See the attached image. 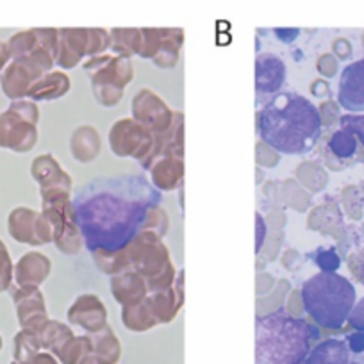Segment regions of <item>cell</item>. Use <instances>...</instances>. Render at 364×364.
Segmentation results:
<instances>
[{"label": "cell", "mask_w": 364, "mask_h": 364, "mask_svg": "<svg viewBox=\"0 0 364 364\" xmlns=\"http://www.w3.org/2000/svg\"><path fill=\"white\" fill-rule=\"evenodd\" d=\"M350 350L345 339L328 338L313 346L304 364H348Z\"/></svg>", "instance_id": "9c48e42d"}, {"label": "cell", "mask_w": 364, "mask_h": 364, "mask_svg": "<svg viewBox=\"0 0 364 364\" xmlns=\"http://www.w3.org/2000/svg\"><path fill=\"white\" fill-rule=\"evenodd\" d=\"M339 125L364 146V114H343L339 118Z\"/></svg>", "instance_id": "4fadbf2b"}, {"label": "cell", "mask_w": 364, "mask_h": 364, "mask_svg": "<svg viewBox=\"0 0 364 364\" xmlns=\"http://www.w3.org/2000/svg\"><path fill=\"white\" fill-rule=\"evenodd\" d=\"M348 364H364V352L363 353H352V355H350Z\"/></svg>", "instance_id": "44dd1931"}, {"label": "cell", "mask_w": 364, "mask_h": 364, "mask_svg": "<svg viewBox=\"0 0 364 364\" xmlns=\"http://www.w3.org/2000/svg\"><path fill=\"white\" fill-rule=\"evenodd\" d=\"M9 59H11V54H9L8 43L0 41V72H4L9 65Z\"/></svg>", "instance_id": "ac0fdd59"}, {"label": "cell", "mask_w": 364, "mask_h": 364, "mask_svg": "<svg viewBox=\"0 0 364 364\" xmlns=\"http://www.w3.org/2000/svg\"><path fill=\"white\" fill-rule=\"evenodd\" d=\"M360 264H363V275H360V281H363V284H364V247H363V250H360Z\"/></svg>", "instance_id": "7402d4cb"}, {"label": "cell", "mask_w": 364, "mask_h": 364, "mask_svg": "<svg viewBox=\"0 0 364 364\" xmlns=\"http://www.w3.org/2000/svg\"><path fill=\"white\" fill-rule=\"evenodd\" d=\"M159 202L161 193L143 175L127 173L84 184L72 213L87 250L117 254L138 236Z\"/></svg>", "instance_id": "6da1fadb"}, {"label": "cell", "mask_w": 364, "mask_h": 364, "mask_svg": "<svg viewBox=\"0 0 364 364\" xmlns=\"http://www.w3.org/2000/svg\"><path fill=\"white\" fill-rule=\"evenodd\" d=\"M9 232L16 241L29 245H40L47 241L45 230L41 227L40 215L26 208H18L9 215Z\"/></svg>", "instance_id": "ba28073f"}, {"label": "cell", "mask_w": 364, "mask_h": 364, "mask_svg": "<svg viewBox=\"0 0 364 364\" xmlns=\"http://www.w3.org/2000/svg\"><path fill=\"white\" fill-rule=\"evenodd\" d=\"M262 240H264V222H262V216L257 215V250H261Z\"/></svg>", "instance_id": "ffe728a7"}, {"label": "cell", "mask_w": 364, "mask_h": 364, "mask_svg": "<svg viewBox=\"0 0 364 364\" xmlns=\"http://www.w3.org/2000/svg\"><path fill=\"white\" fill-rule=\"evenodd\" d=\"M0 348H2V338H0Z\"/></svg>", "instance_id": "603a6c76"}, {"label": "cell", "mask_w": 364, "mask_h": 364, "mask_svg": "<svg viewBox=\"0 0 364 364\" xmlns=\"http://www.w3.org/2000/svg\"><path fill=\"white\" fill-rule=\"evenodd\" d=\"M286 65L275 54H259L255 59V91L262 95H277L286 82Z\"/></svg>", "instance_id": "52a82bcc"}, {"label": "cell", "mask_w": 364, "mask_h": 364, "mask_svg": "<svg viewBox=\"0 0 364 364\" xmlns=\"http://www.w3.org/2000/svg\"><path fill=\"white\" fill-rule=\"evenodd\" d=\"M302 302L313 321L328 331H338L348 321L357 293L352 282L339 273L320 272L304 282Z\"/></svg>", "instance_id": "277c9868"}, {"label": "cell", "mask_w": 364, "mask_h": 364, "mask_svg": "<svg viewBox=\"0 0 364 364\" xmlns=\"http://www.w3.org/2000/svg\"><path fill=\"white\" fill-rule=\"evenodd\" d=\"M314 261L318 262L321 272H328V273H336V269L341 266V259H339L338 252H336L334 248H328V250L320 248V250L316 252V255H314Z\"/></svg>", "instance_id": "9a60e30c"}, {"label": "cell", "mask_w": 364, "mask_h": 364, "mask_svg": "<svg viewBox=\"0 0 364 364\" xmlns=\"http://www.w3.org/2000/svg\"><path fill=\"white\" fill-rule=\"evenodd\" d=\"M320 109L295 91H282L257 113V132L262 141L286 156H304L321 136Z\"/></svg>", "instance_id": "7a4b0ae2"}, {"label": "cell", "mask_w": 364, "mask_h": 364, "mask_svg": "<svg viewBox=\"0 0 364 364\" xmlns=\"http://www.w3.org/2000/svg\"><path fill=\"white\" fill-rule=\"evenodd\" d=\"M328 149H331L332 154L338 156L339 159H350V157L355 156L357 152V139L353 138L350 132L339 129V131H336L334 134H332L331 141H328Z\"/></svg>", "instance_id": "7c38bea8"}, {"label": "cell", "mask_w": 364, "mask_h": 364, "mask_svg": "<svg viewBox=\"0 0 364 364\" xmlns=\"http://www.w3.org/2000/svg\"><path fill=\"white\" fill-rule=\"evenodd\" d=\"M36 118L34 104L22 100L11 104L8 111L0 114V146L13 152H27L36 141Z\"/></svg>", "instance_id": "5b68a950"}, {"label": "cell", "mask_w": 364, "mask_h": 364, "mask_svg": "<svg viewBox=\"0 0 364 364\" xmlns=\"http://www.w3.org/2000/svg\"><path fill=\"white\" fill-rule=\"evenodd\" d=\"M13 279V262L11 257L8 254V248L6 245L0 241V293L6 291L11 284Z\"/></svg>", "instance_id": "5bb4252c"}, {"label": "cell", "mask_w": 364, "mask_h": 364, "mask_svg": "<svg viewBox=\"0 0 364 364\" xmlns=\"http://www.w3.org/2000/svg\"><path fill=\"white\" fill-rule=\"evenodd\" d=\"M27 364H58V363H55L54 357L48 355V353H40V352H38L36 355H34L33 359H31Z\"/></svg>", "instance_id": "d6986e66"}, {"label": "cell", "mask_w": 364, "mask_h": 364, "mask_svg": "<svg viewBox=\"0 0 364 364\" xmlns=\"http://www.w3.org/2000/svg\"><path fill=\"white\" fill-rule=\"evenodd\" d=\"M346 345H348L350 353H363L364 352V332H352L346 336Z\"/></svg>", "instance_id": "e0dca14e"}, {"label": "cell", "mask_w": 364, "mask_h": 364, "mask_svg": "<svg viewBox=\"0 0 364 364\" xmlns=\"http://www.w3.org/2000/svg\"><path fill=\"white\" fill-rule=\"evenodd\" d=\"M348 323L352 325L355 331L364 332V296L359 300V302H355V306H353L352 313H350L348 316Z\"/></svg>", "instance_id": "2e32d148"}, {"label": "cell", "mask_w": 364, "mask_h": 364, "mask_svg": "<svg viewBox=\"0 0 364 364\" xmlns=\"http://www.w3.org/2000/svg\"><path fill=\"white\" fill-rule=\"evenodd\" d=\"M38 336L29 331H20L15 338V363L27 364L40 350Z\"/></svg>", "instance_id": "8fae6325"}, {"label": "cell", "mask_w": 364, "mask_h": 364, "mask_svg": "<svg viewBox=\"0 0 364 364\" xmlns=\"http://www.w3.org/2000/svg\"><path fill=\"white\" fill-rule=\"evenodd\" d=\"M11 364H18V363H11Z\"/></svg>", "instance_id": "cb8c5ba5"}, {"label": "cell", "mask_w": 364, "mask_h": 364, "mask_svg": "<svg viewBox=\"0 0 364 364\" xmlns=\"http://www.w3.org/2000/svg\"><path fill=\"white\" fill-rule=\"evenodd\" d=\"M320 331L284 311L257 318L255 364H304Z\"/></svg>", "instance_id": "3957f363"}, {"label": "cell", "mask_w": 364, "mask_h": 364, "mask_svg": "<svg viewBox=\"0 0 364 364\" xmlns=\"http://www.w3.org/2000/svg\"><path fill=\"white\" fill-rule=\"evenodd\" d=\"M338 102L352 114L364 111V59H357L343 68L338 84Z\"/></svg>", "instance_id": "8992f818"}, {"label": "cell", "mask_w": 364, "mask_h": 364, "mask_svg": "<svg viewBox=\"0 0 364 364\" xmlns=\"http://www.w3.org/2000/svg\"><path fill=\"white\" fill-rule=\"evenodd\" d=\"M48 272V261L40 254H27L18 261L15 277L20 288H34L43 281Z\"/></svg>", "instance_id": "30bf717a"}]
</instances>
